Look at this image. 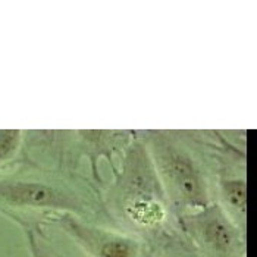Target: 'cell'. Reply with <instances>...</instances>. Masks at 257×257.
<instances>
[{
  "label": "cell",
  "mask_w": 257,
  "mask_h": 257,
  "mask_svg": "<svg viewBox=\"0 0 257 257\" xmlns=\"http://www.w3.org/2000/svg\"><path fill=\"white\" fill-rule=\"evenodd\" d=\"M27 241H28V248L31 257H55L52 250L46 245L44 238L41 237L40 229L34 226H27Z\"/></svg>",
  "instance_id": "cell-8"
},
{
  "label": "cell",
  "mask_w": 257,
  "mask_h": 257,
  "mask_svg": "<svg viewBox=\"0 0 257 257\" xmlns=\"http://www.w3.org/2000/svg\"><path fill=\"white\" fill-rule=\"evenodd\" d=\"M182 231L198 257H245V232L216 201L179 216Z\"/></svg>",
  "instance_id": "cell-4"
},
{
  "label": "cell",
  "mask_w": 257,
  "mask_h": 257,
  "mask_svg": "<svg viewBox=\"0 0 257 257\" xmlns=\"http://www.w3.org/2000/svg\"><path fill=\"white\" fill-rule=\"evenodd\" d=\"M169 206L181 215L193 213L213 203L212 185L204 162L181 139L169 133H152L146 144Z\"/></svg>",
  "instance_id": "cell-2"
},
{
  "label": "cell",
  "mask_w": 257,
  "mask_h": 257,
  "mask_svg": "<svg viewBox=\"0 0 257 257\" xmlns=\"http://www.w3.org/2000/svg\"><path fill=\"white\" fill-rule=\"evenodd\" d=\"M55 220L87 257L143 256V244L136 235L93 225L69 213H62Z\"/></svg>",
  "instance_id": "cell-5"
},
{
  "label": "cell",
  "mask_w": 257,
  "mask_h": 257,
  "mask_svg": "<svg viewBox=\"0 0 257 257\" xmlns=\"http://www.w3.org/2000/svg\"><path fill=\"white\" fill-rule=\"evenodd\" d=\"M191 247V245H190ZM150 257H198L197 253L191 248H188L185 244L182 242H174V241H168L165 244H162L156 251Z\"/></svg>",
  "instance_id": "cell-9"
},
{
  "label": "cell",
  "mask_w": 257,
  "mask_h": 257,
  "mask_svg": "<svg viewBox=\"0 0 257 257\" xmlns=\"http://www.w3.org/2000/svg\"><path fill=\"white\" fill-rule=\"evenodd\" d=\"M109 203L118 219L137 232L155 234L168 222L169 201L146 143L134 141L126 149Z\"/></svg>",
  "instance_id": "cell-1"
},
{
  "label": "cell",
  "mask_w": 257,
  "mask_h": 257,
  "mask_svg": "<svg viewBox=\"0 0 257 257\" xmlns=\"http://www.w3.org/2000/svg\"><path fill=\"white\" fill-rule=\"evenodd\" d=\"M24 141V133L20 130H0V168L18 156Z\"/></svg>",
  "instance_id": "cell-7"
},
{
  "label": "cell",
  "mask_w": 257,
  "mask_h": 257,
  "mask_svg": "<svg viewBox=\"0 0 257 257\" xmlns=\"http://www.w3.org/2000/svg\"><path fill=\"white\" fill-rule=\"evenodd\" d=\"M93 209L78 185L55 174L17 171L0 177V212L15 220L34 210L62 212L82 218Z\"/></svg>",
  "instance_id": "cell-3"
},
{
  "label": "cell",
  "mask_w": 257,
  "mask_h": 257,
  "mask_svg": "<svg viewBox=\"0 0 257 257\" xmlns=\"http://www.w3.org/2000/svg\"><path fill=\"white\" fill-rule=\"evenodd\" d=\"M218 197L216 201L220 209L231 218V220L237 225L239 229L245 232L247 223V177L242 175H232L223 177L218 182Z\"/></svg>",
  "instance_id": "cell-6"
}]
</instances>
